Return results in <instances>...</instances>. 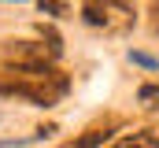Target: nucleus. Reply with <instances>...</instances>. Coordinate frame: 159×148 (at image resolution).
Masks as SVG:
<instances>
[{"label":"nucleus","instance_id":"1","mask_svg":"<svg viewBox=\"0 0 159 148\" xmlns=\"http://www.w3.org/2000/svg\"><path fill=\"white\" fill-rule=\"evenodd\" d=\"M15 74H22V78H15V81H0V93H15V96H26V100H34L41 108H48V104H56L63 93H67V78L59 71H52V67H44V63H15Z\"/></svg>","mask_w":159,"mask_h":148},{"label":"nucleus","instance_id":"2","mask_svg":"<svg viewBox=\"0 0 159 148\" xmlns=\"http://www.w3.org/2000/svg\"><path fill=\"white\" fill-rule=\"evenodd\" d=\"M81 15H85L89 26H104V30L133 26V4L129 0H85Z\"/></svg>","mask_w":159,"mask_h":148},{"label":"nucleus","instance_id":"3","mask_svg":"<svg viewBox=\"0 0 159 148\" xmlns=\"http://www.w3.org/2000/svg\"><path fill=\"white\" fill-rule=\"evenodd\" d=\"M104 141H111V130H89L85 137H78V141H67L63 148H100Z\"/></svg>","mask_w":159,"mask_h":148},{"label":"nucleus","instance_id":"4","mask_svg":"<svg viewBox=\"0 0 159 148\" xmlns=\"http://www.w3.org/2000/svg\"><path fill=\"white\" fill-rule=\"evenodd\" d=\"M159 145V133L156 130H144V133H137V137H126L122 145H115V148H156Z\"/></svg>","mask_w":159,"mask_h":148},{"label":"nucleus","instance_id":"5","mask_svg":"<svg viewBox=\"0 0 159 148\" xmlns=\"http://www.w3.org/2000/svg\"><path fill=\"white\" fill-rule=\"evenodd\" d=\"M141 104H148V108H159V85H141Z\"/></svg>","mask_w":159,"mask_h":148},{"label":"nucleus","instance_id":"6","mask_svg":"<svg viewBox=\"0 0 159 148\" xmlns=\"http://www.w3.org/2000/svg\"><path fill=\"white\" fill-rule=\"evenodd\" d=\"M41 11H48V15H67V4L63 0H37Z\"/></svg>","mask_w":159,"mask_h":148},{"label":"nucleus","instance_id":"7","mask_svg":"<svg viewBox=\"0 0 159 148\" xmlns=\"http://www.w3.org/2000/svg\"><path fill=\"white\" fill-rule=\"evenodd\" d=\"M129 59H133V63H141V67H159L156 59H152V56H144V52H129Z\"/></svg>","mask_w":159,"mask_h":148},{"label":"nucleus","instance_id":"8","mask_svg":"<svg viewBox=\"0 0 159 148\" xmlns=\"http://www.w3.org/2000/svg\"><path fill=\"white\" fill-rule=\"evenodd\" d=\"M156 30H159V4H156Z\"/></svg>","mask_w":159,"mask_h":148}]
</instances>
